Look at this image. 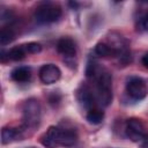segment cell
I'll return each instance as SVG.
<instances>
[{
  "label": "cell",
  "mask_w": 148,
  "mask_h": 148,
  "mask_svg": "<svg viewBox=\"0 0 148 148\" xmlns=\"http://www.w3.org/2000/svg\"><path fill=\"white\" fill-rule=\"evenodd\" d=\"M12 80L15 82H27L31 77V69L28 66H20L12 71L10 73Z\"/></svg>",
  "instance_id": "30bf717a"
},
{
  "label": "cell",
  "mask_w": 148,
  "mask_h": 148,
  "mask_svg": "<svg viewBox=\"0 0 148 148\" xmlns=\"http://www.w3.org/2000/svg\"><path fill=\"white\" fill-rule=\"evenodd\" d=\"M86 119L89 124L91 125H98L103 121L104 119V112L99 109H96V108H92L90 110H88L87 112V116H86Z\"/></svg>",
  "instance_id": "4fadbf2b"
},
{
  "label": "cell",
  "mask_w": 148,
  "mask_h": 148,
  "mask_svg": "<svg viewBox=\"0 0 148 148\" xmlns=\"http://www.w3.org/2000/svg\"><path fill=\"white\" fill-rule=\"evenodd\" d=\"M126 92L132 99L141 101L147 96L148 88L141 77H131L126 83Z\"/></svg>",
  "instance_id": "5b68a950"
},
{
  "label": "cell",
  "mask_w": 148,
  "mask_h": 148,
  "mask_svg": "<svg viewBox=\"0 0 148 148\" xmlns=\"http://www.w3.org/2000/svg\"><path fill=\"white\" fill-rule=\"evenodd\" d=\"M27 54V51L24 49V45H18V46H14L8 51V57L9 59L14 60V61H18L22 60Z\"/></svg>",
  "instance_id": "5bb4252c"
},
{
  "label": "cell",
  "mask_w": 148,
  "mask_h": 148,
  "mask_svg": "<svg viewBox=\"0 0 148 148\" xmlns=\"http://www.w3.org/2000/svg\"><path fill=\"white\" fill-rule=\"evenodd\" d=\"M125 132H126L127 138L134 142L143 140L147 136L145 125L142 124V121L140 119H136V118H130L126 121Z\"/></svg>",
  "instance_id": "8992f818"
},
{
  "label": "cell",
  "mask_w": 148,
  "mask_h": 148,
  "mask_svg": "<svg viewBox=\"0 0 148 148\" xmlns=\"http://www.w3.org/2000/svg\"><path fill=\"white\" fill-rule=\"evenodd\" d=\"M34 15L39 23H52L60 18L61 8L53 2H43L37 6Z\"/></svg>",
  "instance_id": "3957f363"
},
{
  "label": "cell",
  "mask_w": 148,
  "mask_h": 148,
  "mask_svg": "<svg viewBox=\"0 0 148 148\" xmlns=\"http://www.w3.org/2000/svg\"><path fill=\"white\" fill-rule=\"evenodd\" d=\"M76 96H77V101L83 105V108L89 109V110L92 109L95 98H94V95L91 94V91H90V89L88 87H86V86L81 87L77 90V95Z\"/></svg>",
  "instance_id": "9c48e42d"
},
{
  "label": "cell",
  "mask_w": 148,
  "mask_h": 148,
  "mask_svg": "<svg viewBox=\"0 0 148 148\" xmlns=\"http://www.w3.org/2000/svg\"><path fill=\"white\" fill-rule=\"evenodd\" d=\"M141 62H142V65H143L146 68H148V53H146V54L142 57Z\"/></svg>",
  "instance_id": "d6986e66"
},
{
  "label": "cell",
  "mask_w": 148,
  "mask_h": 148,
  "mask_svg": "<svg viewBox=\"0 0 148 148\" xmlns=\"http://www.w3.org/2000/svg\"><path fill=\"white\" fill-rule=\"evenodd\" d=\"M24 49H25L27 53L35 54V53H39L42 51V45L36 42H30V43L24 44Z\"/></svg>",
  "instance_id": "e0dca14e"
},
{
  "label": "cell",
  "mask_w": 148,
  "mask_h": 148,
  "mask_svg": "<svg viewBox=\"0 0 148 148\" xmlns=\"http://www.w3.org/2000/svg\"><path fill=\"white\" fill-rule=\"evenodd\" d=\"M61 72L58 66L53 64L43 65L39 69V79L44 84H52L56 83L60 79Z\"/></svg>",
  "instance_id": "52a82bcc"
},
{
  "label": "cell",
  "mask_w": 148,
  "mask_h": 148,
  "mask_svg": "<svg viewBox=\"0 0 148 148\" xmlns=\"http://www.w3.org/2000/svg\"><path fill=\"white\" fill-rule=\"evenodd\" d=\"M95 53L99 57H116L118 56V51L113 49L112 46L104 44V43H98L95 46Z\"/></svg>",
  "instance_id": "7c38bea8"
},
{
  "label": "cell",
  "mask_w": 148,
  "mask_h": 148,
  "mask_svg": "<svg viewBox=\"0 0 148 148\" xmlns=\"http://www.w3.org/2000/svg\"><path fill=\"white\" fill-rule=\"evenodd\" d=\"M23 124L25 127H36L40 120V105L37 99L29 98L22 106Z\"/></svg>",
  "instance_id": "277c9868"
},
{
  "label": "cell",
  "mask_w": 148,
  "mask_h": 148,
  "mask_svg": "<svg viewBox=\"0 0 148 148\" xmlns=\"http://www.w3.org/2000/svg\"><path fill=\"white\" fill-rule=\"evenodd\" d=\"M20 136V132L16 128L13 127H3L1 131V143L8 145L13 141H15Z\"/></svg>",
  "instance_id": "8fae6325"
},
{
  "label": "cell",
  "mask_w": 148,
  "mask_h": 148,
  "mask_svg": "<svg viewBox=\"0 0 148 148\" xmlns=\"http://www.w3.org/2000/svg\"><path fill=\"white\" fill-rule=\"evenodd\" d=\"M40 142L46 148L58 147H73L77 142V133L74 128H61L50 126L49 130L42 135Z\"/></svg>",
  "instance_id": "6da1fadb"
},
{
  "label": "cell",
  "mask_w": 148,
  "mask_h": 148,
  "mask_svg": "<svg viewBox=\"0 0 148 148\" xmlns=\"http://www.w3.org/2000/svg\"><path fill=\"white\" fill-rule=\"evenodd\" d=\"M98 71H99V68L97 66V62L95 60L90 59L88 61V64H87V67H86V75H87V77L95 79L97 73H98Z\"/></svg>",
  "instance_id": "2e32d148"
},
{
  "label": "cell",
  "mask_w": 148,
  "mask_h": 148,
  "mask_svg": "<svg viewBox=\"0 0 148 148\" xmlns=\"http://www.w3.org/2000/svg\"><path fill=\"white\" fill-rule=\"evenodd\" d=\"M141 148H148V135L143 139V142H142V146Z\"/></svg>",
  "instance_id": "ffe728a7"
},
{
  "label": "cell",
  "mask_w": 148,
  "mask_h": 148,
  "mask_svg": "<svg viewBox=\"0 0 148 148\" xmlns=\"http://www.w3.org/2000/svg\"><path fill=\"white\" fill-rule=\"evenodd\" d=\"M14 38H15V34H14V31L12 29H9V28L5 29L3 28L1 30V32H0V44L2 46H5V45L9 44L10 42H13Z\"/></svg>",
  "instance_id": "9a60e30c"
},
{
  "label": "cell",
  "mask_w": 148,
  "mask_h": 148,
  "mask_svg": "<svg viewBox=\"0 0 148 148\" xmlns=\"http://www.w3.org/2000/svg\"><path fill=\"white\" fill-rule=\"evenodd\" d=\"M140 28L145 31H148V13H146L140 20Z\"/></svg>",
  "instance_id": "ac0fdd59"
},
{
  "label": "cell",
  "mask_w": 148,
  "mask_h": 148,
  "mask_svg": "<svg viewBox=\"0 0 148 148\" xmlns=\"http://www.w3.org/2000/svg\"><path fill=\"white\" fill-rule=\"evenodd\" d=\"M97 99L101 105L108 106L112 101V76L108 71L99 69L96 77Z\"/></svg>",
  "instance_id": "7a4b0ae2"
},
{
  "label": "cell",
  "mask_w": 148,
  "mask_h": 148,
  "mask_svg": "<svg viewBox=\"0 0 148 148\" xmlns=\"http://www.w3.org/2000/svg\"><path fill=\"white\" fill-rule=\"evenodd\" d=\"M57 51L66 57V58H73L76 54V46L72 38L69 37H62L57 43Z\"/></svg>",
  "instance_id": "ba28073f"
}]
</instances>
